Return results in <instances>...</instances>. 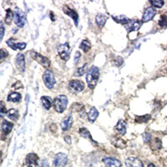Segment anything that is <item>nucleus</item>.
<instances>
[{
    "instance_id": "nucleus-41",
    "label": "nucleus",
    "mask_w": 167,
    "mask_h": 167,
    "mask_svg": "<svg viewBox=\"0 0 167 167\" xmlns=\"http://www.w3.org/2000/svg\"><path fill=\"white\" fill-rule=\"evenodd\" d=\"M40 167H49L48 161L46 160H43L40 163Z\"/></svg>"
},
{
    "instance_id": "nucleus-28",
    "label": "nucleus",
    "mask_w": 167,
    "mask_h": 167,
    "mask_svg": "<svg viewBox=\"0 0 167 167\" xmlns=\"http://www.w3.org/2000/svg\"><path fill=\"white\" fill-rule=\"evenodd\" d=\"M80 48L82 49L84 52H88L91 49V44L88 39H84L82 43L80 44Z\"/></svg>"
},
{
    "instance_id": "nucleus-3",
    "label": "nucleus",
    "mask_w": 167,
    "mask_h": 167,
    "mask_svg": "<svg viewBox=\"0 0 167 167\" xmlns=\"http://www.w3.org/2000/svg\"><path fill=\"white\" fill-rule=\"evenodd\" d=\"M14 23L16 24L17 26L19 28H23L24 25L26 23V16H25V13L19 9V8H15L14 11Z\"/></svg>"
},
{
    "instance_id": "nucleus-30",
    "label": "nucleus",
    "mask_w": 167,
    "mask_h": 167,
    "mask_svg": "<svg viewBox=\"0 0 167 167\" xmlns=\"http://www.w3.org/2000/svg\"><path fill=\"white\" fill-rule=\"evenodd\" d=\"M151 119L150 114H146V115H141V116L135 117V121L137 123H146L148 122Z\"/></svg>"
},
{
    "instance_id": "nucleus-11",
    "label": "nucleus",
    "mask_w": 167,
    "mask_h": 167,
    "mask_svg": "<svg viewBox=\"0 0 167 167\" xmlns=\"http://www.w3.org/2000/svg\"><path fill=\"white\" fill-rule=\"evenodd\" d=\"M142 25V21H140L138 19H134V20H130V22L125 25V29H127L129 33L132 31H137L141 29Z\"/></svg>"
},
{
    "instance_id": "nucleus-23",
    "label": "nucleus",
    "mask_w": 167,
    "mask_h": 167,
    "mask_svg": "<svg viewBox=\"0 0 167 167\" xmlns=\"http://www.w3.org/2000/svg\"><path fill=\"white\" fill-rule=\"evenodd\" d=\"M113 19H114V21L116 22V23H119V24H122V25H126V24L130 22V19L129 18H127L125 15H119V16H113L112 17Z\"/></svg>"
},
{
    "instance_id": "nucleus-18",
    "label": "nucleus",
    "mask_w": 167,
    "mask_h": 167,
    "mask_svg": "<svg viewBox=\"0 0 167 167\" xmlns=\"http://www.w3.org/2000/svg\"><path fill=\"white\" fill-rule=\"evenodd\" d=\"M115 130L119 133V135H125L126 133V123L125 120H123V119L119 120V122L117 123L116 126H115Z\"/></svg>"
},
{
    "instance_id": "nucleus-2",
    "label": "nucleus",
    "mask_w": 167,
    "mask_h": 167,
    "mask_svg": "<svg viewBox=\"0 0 167 167\" xmlns=\"http://www.w3.org/2000/svg\"><path fill=\"white\" fill-rule=\"evenodd\" d=\"M67 104H68V98L64 95H58L53 100V107L56 111L58 113H63L66 109Z\"/></svg>"
},
{
    "instance_id": "nucleus-38",
    "label": "nucleus",
    "mask_w": 167,
    "mask_h": 167,
    "mask_svg": "<svg viewBox=\"0 0 167 167\" xmlns=\"http://www.w3.org/2000/svg\"><path fill=\"white\" fill-rule=\"evenodd\" d=\"M80 57H81V53L79 52V51H77L76 53H75V55H74V64H77L78 62H79V60L80 59Z\"/></svg>"
},
{
    "instance_id": "nucleus-27",
    "label": "nucleus",
    "mask_w": 167,
    "mask_h": 167,
    "mask_svg": "<svg viewBox=\"0 0 167 167\" xmlns=\"http://www.w3.org/2000/svg\"><path fill=\"white\" fill-rule=\"evenodd\" d=\"M151 147L153 151H159L160 149H161L162 147L161 141L158 138L154 139V140L151 142Z\"/></svg>"
},
{
    "instance_id": "nucleus-43",
    "label": "nucleus",
    "mask_w": 167,
    "mask_h": 167,
    "mask_svg": "<svg viewBox=\"0 0 167 167\" xmlns=\"http://www.w3.org/2000/svg\"><path fill=\"white\" fill-rule=\"evenodd\" d=\"M64 140H65V141H66L68 144H71V138H70L69 136H65V137H64Z\"/></svg>"
},
{
    "instance_id": "nucleus-12",
    "label": "nucleus",
    "mask_w": 167,
    "mask_h": 167,
    "mask_svg": "<svg viewBox=\"0 0 167 167\" xmlns=\"http://www.w3.org/2000/svg\"><path fill=\"white\" fill-rule=\"evenodd\" d=\"M7 44L13 50H23L26 48V43L24 42H15V39H9L7 40Z\"/></svg>"
},
{
    "instance_id": "nucleus-26",
    "label": "nucleus",
    "mask_w": 167,
    "mask_h": 167,
    "mask_svg": "<svg viewBox=\"0 0 167 167\" xmlns=\"http://www.w3.org/2000/svg\"><path fill=\"white\" fill-rule=\"evenodd\" d=\"M41 103L45 109H49L52 106V100L48 96H43L41 97Z\"/></svg>"
},
{
    "instance_id": "nucleus-21",
    "label": "nucleus",
    "mask_w": 167,
    "mask_h": 167,
    "mask_svg": "<svg viewBox=\"0 0 167 167\" xmlns=\"http://www.w3.org/2000/svg\"><path fill=\"white\" fill-rule=\"evenodd\" d=\"M107 19H108V17L106 16V15H104L103 13H98L95 18L96 24H98L99 27L102 28V27L104 26V24H105Z\"/></svg>"
},
{
    "instance_id": "nucleus-35",
    "label": "nucleus",
    "mask_w": 167,
    "mask_h": 167,
    "mask_svg": "<svg viewBox=\"0 0 167 167\" xmlns=\"http://www.w3.org/2000/svg\"><path fill=\"white\" fill-rule=\"evenodd\" d=\"M159 24L160 26L162 27V28H167V16L163 15L159 21Z\"/></svg>"
},
{
    "instance_id": "nucleus-16",
    "label": "nucleus",
    "mask_w": 167,
    "mask_h": 167,
    "mask_svg": "<svg viewBox=\"0 0 167 167\" xmlns=\"http://www.w3.org/2000/svg\"><path fill=\"white\" fill-rule=\"evenodd\" d=\"M64 13L69 15V17H71L72 19H74V23H75V25H78V20H79V15L78 13H76V11H74V9H72L69 7V6H64V8H63Z\"/></svg>"
},
{
    "instance_id": "nucleus-24",
    "label": "nucleus",
    "mask_w": 167,
    "mask_h": 167,
    "mask_svg": "<svg viewBox=\"0 0 167 167\" xmlns=\"http://www.w3.org/2000/svg\"><path fill=\"white\" fill-rule=\"evenodd\" d=\"M79 132H80V135H81L82 137L86 138V139H90V141H91L92 143L95 144V145H97V143H96L95 141H94L93 139H92L90 131H89L87 129H85V128H81V129H80V130H79Z\"/></svg>"
},
{
    "instance_id": "nucleus-34",
    "label": "nucleus",
    "mask_w": 167,
    "mask_h": 167,
    "mask_svg": "<svg viewBox=\"0 0 167 167\" xmlns=\"http://www.w3.org/2000/svg\"><path fill=\"white\" fill-rule=\"evenodd\" d=\"M150 3H151V4L152 5V7L153 8H162V6L164 5L165 2L164 1H150Z\"/></svg>"
},
{
    "instance_id": "nucleus-10",
    "label": "nucleus",
    "mask_w": 167,
    "mask_h": 167,
    "mask_svg": "<svg viewBox=\"0 0 167 167\" xmlns=\"http://www.w3.org/2000/svg\"><path fill=\"white\" fill-rule=\"evenodd\" d=\"M156 14V10L153 7H149L145 10V13L142 17V23H147V22L151 21L153 19L155 16Z\"/></svg>"
},
{
    "instance_id": "nucleus-13",
    "label": "nucleus",
    "mask_w": 167,
    "mask_h": 167,
    "mask_svg": "<svg viewBox=\"0 0 167 167\" xmlns=\"http://www.w3.org/2000/svg\"><path fill=\"white\" fill-rule=\"evenodd\" d=\"M125 165L126 167H144L142 161L136 157H128L125 160Z\"/></svg>"
},
{
    "instance_id": "nucleus-31",
    "label": "nucleus",
    "mask_w": 167,
    "mask_h": 167,
    "mask_svg": "<svg viewBox=\"0 0 167 167\" xmlns=\"http://www.w3.org/2000/svg\"><path fill=\"white\" fill-rule=\"evenodd\" d=\"M87 69H88V64H85L83 65L82 67H80L79 69H77V71L75 72V76H82L84 74L87 72Z\"/></svg>"
},
{
    "instance_id": "nucleus-19",
    "label": "nucleus",
    "mask_w": 167,
    "mask_h": 167,
    "mask_svg": "<svg viewBox=\"0 0 167 167\" xmlns=\"http://www.w3.org/2000/svg\"><path fill=\"white\" fill-rule=\"evenodd\" d=\"M13 127V123L9 122V121H7V120H3V123H2V132H3V135H8L9 133L12 131Z\"/></svg>"
},
{
    "instance_id": "nucleus-37",
    "label": "nucleus",
    "mask_w": 167,
    "mask_h": 167,
    "mask_svg": "<svg viewBox=\"0 0 167 167\" xmlns=\"http://www.w3.org/2000/svg\"><path fill=\"white\" fill-rule=\"evenodd\" d=\"M8 112H7V109H5V105H4V103H3V101L1 102V117L3 118V115L5 114H7Z\"/></svg>"
},
{
    "instance_id": "nucleus-25",
    "label": "nucleus",
    "mask_w": 167,
    "mask_h": 167,
    "mask_svg": "<svg viewBox=\"0 0 167 167\" xmlns=\"http://www.w3.org/2000/svg\"><path fill=\"white\" fill-rule=\"evenodd\" d=\"M21 95L18 92H12L8 95V100L10 102H13V103H17L21 100Z\"/></svg>"
},
{
    "instance_id": "nucleus-39",
    "label": "nucleus",
    "mask_w": 167,
    "mask_h": 167,
    "mask_svg": "<svg viewBox=\"0 0 167 167\" xmlns=\"http://www.w3.org/2000/svg\"><path fill=\"white\" fill-rule=\"evenodd\" d=\"M8 54V52H7L5 49H2L1 51H0V55H1V59H2V60H3V58H5V57H7Z\"/></svg>"
},
{
    "instance_id": "nucleus-42",
    "label": "nucleus",
    "mask_w": 167,
    "mask_h": 167,
    "mask_svg": "<svg viewBox=\"0 0 167 167\" xmlns=\"http://www.w3.org/2000/svg\"><path fill=\"white\" fill-rule=\"evenodd\" d=\"M3 35H4V26L3 23H1V39L3 38Z\"/></svg>"
},
{
    "instance_id": "nucleus-9",
    "label": "nucleus",
    "mask_w": 167,
    "mask_h": 167,
    "mask_svg": "<svg viewBox=\"0 0 167 167\" xmlns=\"http://www.w3.org/2000/svg\"><path fill=\"white\" fill-rule=\"evenodd\" d=\"M28 167H39V156L35 153H29L25 159Z\"/></svg>"
},
{
    "instance_id": "nucleus-22",
    "label": "nucleus",
    "mask_w": 167,
    "mask_h": 167,
    "mask_svg": "<svg viewBox=\"0 0 167 167\" xmlns=\"http://www.w3.org/2000/svg\"><path fill=\"white\" fill-rule=\"evenodd\" d=\"M98 116H99V112L98 110H97V109L95 108V107H92V108L90 109L89 114H88V119L90 120V122L94 123L95 121Z\"/></svg>"
},
{
    "instance_id": "nucleus-6",
    "label": "nucleus",
    "mask_w": 167,
    "mask_h": 167,
    "mask_svg": "<svg viewBox=\"0 0 167 167\" xmlns=\"http://www.w3.org/2000/svg\"><path fill=\"white\" fill-rule=\"evenodd\" d=\"M58 55L64 60H68L70 56V49H69V44H64L58 46Z\"/></svg>"
},
{
    "instance_id": "nucleus-8",
    "label": "nucleus",
    "mask_w": 167,
    "mask_h": 167,
    "mask_svg": "<svg viewBox=\"0 0 167 167\" xmlns=\"http://www.w3.org/2000/svg\"><path fill=\"white\" fill-rule=\"evenodd\" d=\"M69 90L74 93H80L85 89V84L78 80H71L69 84Z\"/></svg>"
},
{
    "instance_id": "nucleus-29",
    "label": "nucleus",
    "mask_w": 167,
    "mask_h": 167,
    "mask_svg": "<svg viewBox=\"0 0 167 167\" xmlns=\"http://www.w3.org/2000/svg\"><path fill=\"white\" fill-rule=\"evenodd\" d=\"M7 115H8V117L10 119L15 120V119H18V117H19V111L15 109H11L8 111Z\"/></svg>"
},
{
    "instance_id": "nucleus-15",
    "label": "nucleus",
    "mask_w": 167,
    "mask_h": 167,
    "mask_svg": "<svg viewBox=\"0 0 167 167\" xmlns=\"http://www.w3.org/2000/svg\"><path fill=\"white\" fill-rule=\"evenodd\" d=\"M103 162L106 166L108 167H121V162L116 158H113V157L104 158L103 160Z\"/></svg>"
},
{
    "instance_id": "nucleus-14",
    "label": "nucleus",
    "mask_w": 167,
    "mask_h": 167,
    "mask_svg": "<svg viewBox=\"0 0 167 167\" xmlns=\"http://www.w3.org/2000/svg\"><path fill=\"white\" fill-rule=\"evenodd\" d=\"M15 64L16 67L18 68L19 71L24 72L25 70V58H24V55L23 53H19L17 55L16 58H15Z\"/></svg>"
},
{
    "instance_id": "nucleus-36",
    "label": "nucleus",
    "mask_w": 167,
    "mask_h": 167,
    "mask_svg": "<svg viewBox=\"0 0 167 167\" xmlns=\"http://www.w3.org/2000/svg\"><path fill=\"white\" fill-rule=\"evenodd\" d=\"M143 140L144 141H145V143H149V142H151V134H149V133H145L143 135Z\"/></svg>"
},
{
    "instance_id": "nucleus-33",
    "label": "nucleus",
    "mask_w": 167,
    "mask_h": 167,
    "mask_svg": "<svg viewBox=\"0 0 167 167\" xmlns=\"http://www.w3.org/2000/svg\"><path fill=\"white\" fill-rule=\"evenodd\" d=\"M84 109V106L80 103H74L71 105V111L80 112Z\"/></svg>"
},
{
    "instance_id": "nucleus-32",
    "label": "nucleus",
    "mask_w": 167,
    "mask_h": 167,
    "mask_svg": "<svg viewBox=\"0 0 167 167\" xmlns=\"http://www.w3.org/2000/svg\"><path fill=\"white\" fill-rule=\"evenodd\" d=\"M6 13H7V14H6L5 22L8 24H9L11 22H12L13 18H14V13H13V11L11 10L10 8H8V10L6 11Z\"/></svg>"
},
{
    "instance_id": "nucleus-44",
    "label": "nucleus",
    "mask_w": 167,
    "mask_h": 167,
    "mask_svg": "<svg viewBox=\"0 0 167 167\" xmlns=\"http://www.w3.org/2000/svg\"><path fill=\"white\" fill-rule=\"evenodd\" d=\"M147 167H155V165L154 164H152V163H151V164L148 165V166Z\"/></svg>"
},
{
    "instance_id": "nucleus-1",
    "label": "nucleus",
    "mask_w": 167,
    "mask_h": 167,
    "mask_svg": "<svg viewBox=\"0 0 167 167\" xmlns=\"http://www.w3.org/2000/svg\"><path fill=\"white\" fill-rule=\"evenodd\" d=\"M99 77H100V69L98 67L92 66L89 69L86 74V80H87L88 86L93 90L98 83Z\"/></svg>"
},
{
    "instance_id": "nucleus-5",
    "label": "nucleus",
    "mask_w": 167,
    "mask_h": 167,
    "mask_svg": "<svg viewBox=\"0 0 167 167\" xmlns=\"http://www.w3.org/2000/svg\"><path fill=\"white\" fill-rule=\"evenodd\" d=\"M30 53H31L30 54L32 56V58H35V60H36L39 64H41L43 67L49 68V67L50 66V61H49V59L48 58H46V57L43 56L42 54L37 53V52H35V51H31Z\"/></svg>"
},
{
    "instance_id": "nucleus-7",
    "label": "nucleus",
    "mask_w": 167,
    "mask_h": 167,
    "mask_svg": "<svg viewBox=\"0 0 167 167\" xmlns=\"http://www.w3.org/2000/svg\"><path fill=\"white\" fill-rule=\"evenodd\" d=\"M68 162V156L64 153H58L53 159V165L55 167H64Z\"/></svg>"
},
{
    "instance_id": "nucleus-4",
    "label": "nucleus",
    "mask_w": 167,
    "mask_h": 167,
    "mask_svg": "<svg viewBox=\"0 0 167 167\" xmlns=\"http://www.w3.org/2000/svg\"><path fill=\"white\" fill-rule=\"evenodd\" d=\"M43 80L46 87L51 90L53 89L55 85V78L53 75V73L50 70H46L43 74Z\"/></svg>"
},
{
    "instance_id": "nucleus-40",
    "label": "nucleus",
    "mask_w": 167,
    "mask_h": 167,
    "mask_svg": "<svg viewBox=\"0 0 167 167\" xmlns=\"http://www.w3.org/2000/svg\"><path fill=\"white\" fill-rule=\"evenodd\" d=\"M13 88H14V89H20V88H23V85H22L20 81H17L15 84L13 85Z\"/></svg>"
},
{
    "instance_id": "nucleus-17",
    "label": "nucleus",
    "mask_w": 167,
    "mask_h": 167,
    "mask_svg": "<svg viewBox=\"0 0 167 167\" xmlns=\"http://www.w3.org/2000/svg\"><path fill=\"white\" fill-rule=\"evenodd\" d=\"M73 125V117L71 114H69V116L65 117L61 122V129L64 131H67L71 128Z\"/></svg>"
},
{
    "instance_id": "nucleus-20",
    "label": "nucleus",
    "mask_w": 167,
    "mask_h": 167,
    "mask_svg": "<svg viewBox=\"0 0 167 167\" xmlns=\"http://www.w3.org/2000/svg\"><path fill=\"white\" fill-rule=\"evenodd\" d=\"M111 143L113 146H114L116 148L124 149L126 146V142L121 138H118V137H114L111 141Z\"/></svg>"
}]
</instances>
